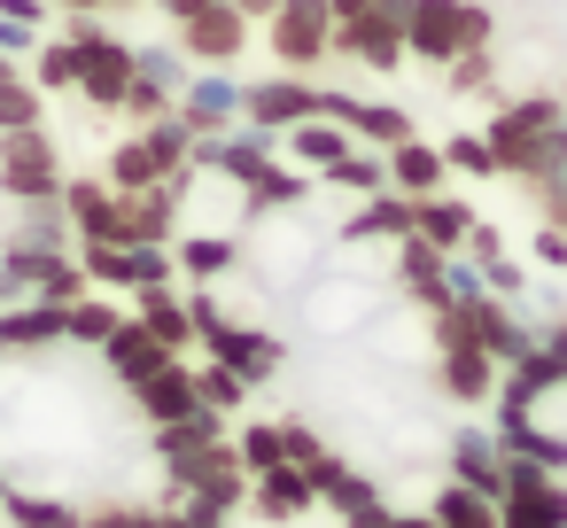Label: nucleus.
<instances>
[{"label":"nucleus","instance_id":"obj_18","mask_svg":"<svg viewBox=\"0 0 567 528\" xmlns=\"http://www.w3.org/2000/svg\"><path fill=\"white\" fill-rule=\"evenodd\" d=\"M234 9H241V17H265V9H280V0H234Z\"/></svg>","mask_w":567,"mask_h":528},{"label":"nucleus","instance_id":"obj_1","mask_svg":"<svg viewBox=\"0 0 567 528\" xmlns=\"http://www.w3.org/2000/svg\"><path fill=\"white\" fill-rule=\"evenodd\" d=\"M48 79L86 86L94 102H125L141 71H133V55H125V48H110V40H94V32H86V40H71V48H55V55H48Z\"/></svg>","mask_w":567,"mask_h":528},{"label":"nucleus","instance_id":"obj_16","mask_svg":"<svg viewBox=\"0 0 567 528\" xmlns=\"http://www.w3.org/2000/svg\"><path fill=\"white\" fill-rule=\"evenodd\" d=\"M164 9H172V17H179V24H187V17H195V9H210V0H164Z\"/></svg>","mask_w":567,"mask_h":528},{"label":"nucleus","instance_id":"obj_11","mask_svg":"<svg viewBox=\"0 0 567 528\" xmlns=\"http://www.w3.org/2000/svg\"><path fill=\"white\" fill-rule=\"evenodd\" d=\"M187 110H195L203 125H218V117L234 110V86H218V79H210V86H195V102H187Z\"/></svg>","mask_w":567,"mask_h":528},{"label":"nucleus","instance_id":"obj_9","mask_svg":"<svg viewBox=\"0 0 567 528\" xmlns=\"http://www.w3.org/2000/svg\"><path fill=\"white\" fill-rule=\"evenodd\" d=\"M9 179H17V187H48V148H40V133H9Z\"/></svg>","mask_w":567,"mask_h":528},{"label":"nucleus","instance_id":"obj_12","mask_svg":"<svg viewBox=\"0 0 567 528\" xmlns=\"http://www.w3.org/2000/svg\"><path fill=\"white\" fill-rule=\"evenodd\" d=\"M396 179H404V187H427V179H435V156H427V148H404V156H396Z\"/></svg>","mask_w":567,"mask_h":528},{"label":"nucleus","instance_id":"obj_8","mask_svg":"<svg viewBox=\"0 0 567 528\" xmlns=\"http://www.w3.org/2000/svg\"><path fill=\"white\" fill-rule=\"evenodd\" d=\"M249 110H257V125H296V117H319V94H303V86H257Z\"/></svg>","mask_w":567,"mask_h":528},{"label":"nucleus","instance_id":"obj_2","mask_svg":"<svg viewBox=\"0 0 567 528\" xmlns=\"http://www.w3.org/2000/svg\"><path fill=\"white\" fill-rule=\"evenodd\" d=\"M404 32H412V48L420 55H435V63H451V55H466V48H482V9H466V0H412L404 9Z\"/></svg>","mask_w":567,"mask_h":528},{"label":"nucleus","instance_id":"obj_14","mask_svg":"<svg viewBox=\"0 0 567 528\" xmlns=\"http://www.w3.org/2000/svg\"><path fill=\"white\" fill-rule=\"evenodd\" d=\"M427 234H435V241H458V234H466V218H458V210H443V203H435V210H427Z\"/></svg>","mask_w":567,"mask_h":528},{"label":"nucleus","instance_id":"obj_4","mask_svg":"<svg viewBox=\"0 0 567 528\" xmlns=\"http://www.w3.org/2000/svg\"><path fill=\"white\" fill-rule=\"evenodd\" d=\"M342 48L389 71V63H396V48H404V0H373L365 17H350V24H342Z\"/></svg>","mask_w":567,"mask_h":528},{"label":"nucleus","instance_id":"obj_5","mask_svg":"<svg viewBox=\"0 0 567 528\" xmlns=\"http://www.w3.org/2000/svg\"><path fill=\"white\" fill-rule=\"evenodd\" d=\"M319 48H327V0H280L272 55H280V63H311Z\"/></svg>","mask_w":567,"mask_h":528},{"label":"nucleus","instance_id":"obj_3","mask_svg":"<svg viewBox=\"0 0 567 528\" xmlns=\"http://www.w3.org/2000/svg\"><path fill=\"white\" fill-rule=\"evenodd\" d=\"M551 133H559V117H551V102H520L505 125H497V164H513V172H551Z\"/></svg>","mask_w":567,"mask_h":528},{"label":"nucleus","instance_id":"obj_7","mask_svg":"<svg viewBox=\"0 0 567 528\" xmlns=\"http://www.w3.org/2000/svg\"><path fill=\"white\" fill-rule=\"evenodd\" d=\"M179 148H187V141H179V125H156L148 141H133V148L117 156V179H133V187H141V179L172 172V156H179Z\"/></svg>","mask_w":567,"mask_h":528},{"label":"nucleus","instance_id":"obj_13","mask_svg":"<svg viewBox=\"0 0 567 528\" xmlns=\"http://www.w3.org/2000/svg\"><path fill=\"white\" fill-rule=\"evenodd\" d=\"M303 156L311 164H342V133H303Z\"/></svg>","mask_w":567,"mask_h":528},{"label":"nucleus","instance_id":"obj_15","mask_svg":"<svg viewBox=\"0 0 567 528\" xmlns=\"http://www.w3.org/2000/svg\"><path fill=\"white\" fill-rule=\"evenodd\" d=\"M451 164H466V172H482V164H489V148H482V141H451Z\"/></svg>","mask_w":567,"mask_h":528},{"label":"nucleus","instance_id":"obj_10","mask_svg":"<svg viewBox=\"0 0 567 528\" xmlns=\"http://www.w3.org/2000/svg\"><path fill=\"white\" fill-rule=\"evenodd\" d=\"M0 133H32V94L17 79H0Z\"/></svg>","mask_w":567,"mask_h":528},{"label":"nucleus","instance_id":"obj_6","mask_svg":"<svg viewBox=\"0 0 567 528\" xmlns=\"http://www.w3.org/2000/svg\"><path fill=\"white\" fill-rule=\"evenodd\" d=\"M187 48L210 55V63L241 55V9H234V0H210V9H195V17H187Z\"/></svg>","mask_w":567,"mask_h":528},{"label":"nucleus","instance_id":"obj_17","mask_svg":"<svg viewBox=\"0 0 567 528\" xmlns=\"http://www.w3.org/2000/svg\"><path fill=\"white\" fill-rule=\"evenodd\" d=\"M327 9H342V17H365V9H373V0H327Z\"/></svg>","mask_w":567,"mask_h":528}]
</instances>
